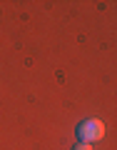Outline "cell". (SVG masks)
I'll use <instances>...</instances> for the list:
<instances>
[{
    "instance_id": "1",
    "label": "cell",
    "mask_w": 117,
    "mask_h": 150,
    "mask_svg": "<svg viewBox=\"0 0 117 150\" xmlns=\"http://www.w3.org/2000/svg\"><path fill=\"white\" fill-rule=\"evenodd\" d=\"M75 133H77L80 143H95V140L105 138V123L102 120H82Z\"/></svg>"
},
{
    "instance_id": "2",
    "label": "cell",
    "mask_w": 117,
    "mask_h": 150,
    "mask_svg": "<svg viewBox=\"0 0 117 150\" xmlns=\"http://www.w3.org/2000/svg\"><path fill=\"white\" fill-rule=\"evenodd\" d=\"M72 150H92V145H90V143H77Z\"/></svg>"
}]
</instances>
